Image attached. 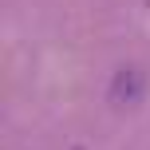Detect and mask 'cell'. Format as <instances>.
Returning <instances> with one entry per match:
<instances>
[{"label":"cell","mask_w":150,"mask_h":150,"mask_svg":"<svg viewBox=\"0 0 150 150\" xmlns=\"http://www.w3.org/2000/svg\"><path fill=\"white\" fill-rule=\"evenodd\" d=\"M142 91H146V83H142L138 71H119L111 79V103L115 107H134L142 99Z\"/></svg>","instance_id":"cell-1"}]
</instances>
